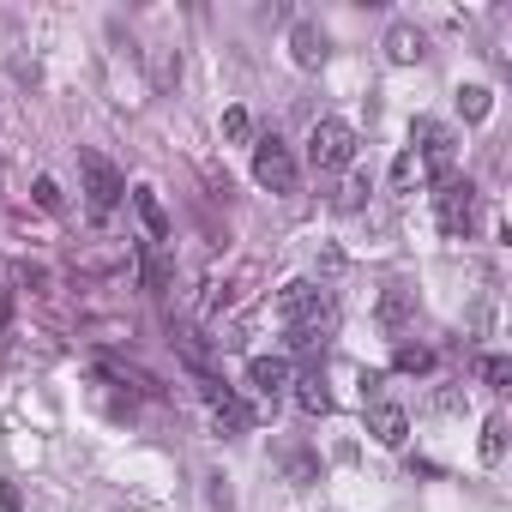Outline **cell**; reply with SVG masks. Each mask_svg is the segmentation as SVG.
Returning <instances> with one entry per match:
<instances>
[{
    "label": "cell",
    "mask_w": 512,
    "mask_h": 512,
    "mask_svg": "<svg viewBox=\"0 0 512 512\" xmlns=\"http://www.w3.org/2000/svg\"><path fill=\"white\" fill-rule=\"evenodd\" d=\"M290 55H296V67H302V73H320V67H326V55H332V43H326V31H320V25H308V19H302V25L290 31Z\"/></svg>",
    "instance_id": "obj_9"
},
{
    "label": "cell",
    "mask_w": 512,
    "mask_h": 512,
    "mask_svg": "<svg viewBox=\"0 0 512 512\" xmlns=\"http://www.w3.org/2000/svg\"><path fill=\"white\" fill-rule=\"evenodd\" d=\"M476 374H482V386L506 392V380H512V362H506V356H482V362H476Z\"/></svg>",
    "instance_id": "obj_19"
},
{
    "label": "cell",
    "mask_w": 512,
    "mask_h": 512,
    "mask_svg": "<svg viewBox=\"0 0 512 512\" xmlns=\"http://www.w3.org/2000/svg\"><path fill=\"white\" fill-rule=\"evenodd\" d=\"M247 386L260 392V398H278V392H290V386H296V368H290V356H253V362H247Z\"/></svg>",
    "instance_id": "obj_8"
},
{
    "label": "cell",
    "mask_w": 512,
    "mask_h": 512,
    "mask_svg": "<svg viewBox=\"0 0 512 512\" xmlns=\"http://www.w3.org/2000/svg\"><path fill=\"white\" fill-rule=\"evenodd\" d=\"M253 181H260L266 193H296L302 187V163H296V151L278 133L253 145Z\"/></svg>",
    "instance_id": "obj_3"
},
{
    "label": "cell",
    "mask_w": 512,
    "mask_h": 512,
    "mask_svg": "<svg viewBox=\"0 0 512 512\" xmlns=\"http://www.w3.org/2000/svg\"><path fill=\"white\" fill-rule=\"evenodd\" d=\"M205 404H211V422H217V434H223V440H235V434H247V428H253V404H247V398H235L229 386L205 392Z\"/></svg>",
    "instance_id": "obj_7"
},
{
    "label": "cell",
    "mask_w": 512,
    "mask_h": 512,
    "mask_svg": "<svg viewBox=\"0 0 512 512\" xmlns=\"http://www.w3.org/2000/svg\"><path fill=\"white\" fill-rule=\"evenodd\" d=\"M79 169H85V205H91V217H109L121 205V193H127V175L109 157H97V151H85Z\"/></svg>",
    "instance_id": "obj_5"
},
{
    "label": "cell",
    "mask_w": 512,
    "mask_h": 512,
    "mask_svg": "<svg viewBox=\"0 0 512 512\" xmlns=\"http://www.w3.org/2000/svg\"><path fill=\"white\" fill-rule=\"evenodd\" d=\"M133 211H139V223L151 229V241H163V235H169V211H163V199H157L151 187H133Z\"/></svg>",
    "instance_id": "obj_13"
},
{
    "label": "cell",
    "mask_w": 512,
    "mask_h": 512,
    "mask_svg": "<svg viewBox=\"0 0 512 512\" xmlns=\"http://www.w3.org/2000/svg\"><path fill=\"white\" fill-rule=\"evenodd\" d=\"M368 193H374V187H368L362 175H356V181H344V193H338V211H362V199H368Z\"/></svg>",
    "instance_id": "obj_21"
},
{
    "label": "cell",
    "mask_w": 512,
    "mask_h": 512,
    "mask_svg": "<svg viewBox=\"0 0 512 512\" xmlns=\"http://www.w3.org/2000/svg\"><path fill=\"white\" fill-rule=\"evenodd\" d=\"M296 404H302L308 416H332V392H326V380H320V374H302V380H296Z\"/></svg>",
    "instance_id": "obj_14"
},
{
    "label": "cell",
    "mask_w": 512,
    "mask_h": 512,
    "mask_svg": "<svg viewBox=\"0 0 512 512\" xmlns=\"http://www.w3.org/2000/svg\"><path fill=\"white\" fill-rule=\"evenodd\" d=\"M488 109H494V91L488 85H458V115L464 121H488Z\"/></svg>",
    "instance_id": "obj_15"
},
{
    "label": "cell",
    "mask_w": 512,
    "mask_h": 512,
    "mask_svg": "<svg viewBox=\"0 0 512 512\" xmlns=\"http://www.w3.org/2000/svg\"><path fill=\"white\" fill-rule=\"evenodd\" d=\"M392 368H398V374H428V368H434V350H422V344H398Z\"/></svg>",
    "instance_id": "obj_17"
},
{
    "label": "cell",
    "mask_w": 512,
    "mask_h": 512,
    "mask_svg": "<svg viewBox=\"0 0 512 512\" xmlns=\"http://www.w3.org/2000/svg\"><path fill=\"white\" fill-rule=\"evenodd\" d=\"M482 458H488V464L506 458V416H488V422H482Z\"/></svg>",
    "instance_id": "obj_18"
},
{
    "label": "cell",
    "mask_w": 512,
    "mask_h": 512,
    "mask_svg": "<svg viewBox=\"0 0 512 512\" xmlns=\"http://www.w3.org/2000/svg\"><path fill=\"white\" fill-rule=\"evenodd\" d=\"M434 217H440V229H446L452 241H470L476 223H482V193L452 175V181H440V193H434Z\"/></svg>",
    "instance_id": "obj_1"
},
{
    "label": "cell",
    "mask_w": 512,
    "mask_h": 512,
    "mask_svg": "<svg viewBox=\"0 0 512 512\" xmlns=\"http://www.w3.org/2000/svg\"><path fill=\"white\" fill-rule=\"evenodd\" d=\"M223 139H235V145L253 139V115L247 109H223Z\"/></svg>",
    "instance_id": "obj_20"
},
{
    "label": "cell",
    "mask_w": 512,
    "mask_h": 512,
    "mask_svg": "<svg viewBox=\"0 0 512 512\" xmlns=\"http://www.w3.org/2000/svg\"><path fill=\"white\" fill-rule=\"evenodd\" d=\"M410 151H416V163H422V175L440 187V181H452V163H458V139H452V127H440V121H416L410 127Z\"/></svg>",
    "instance_id": "obj_2"
},
{
    "label": "cell",
    "mask_w": 512,
    "mask_h": 512,
    "mask_svg": "<svg viewBox=\"0 0 512 512\" xmlns=\"http://www.w3.org/2000/svg\"><path fill=\"white\" fill-rule=\"evenodd\" d=\"M368 434H374L380 446H404V440H410L404 404H368Z\"/></svg>",
    "instance_id": "obj_10"
},
{
    "label": "cell",
    "mask_w": 512,
    "mask_h": 512,
    "mask_svg": "<svg viewBox=\"0 0 512 512\" xmlns=\"http://www.w3.org/2000/svg\"><path fill=\"white\" fill-rule=\"evenodd\" d=\"M7 320H13V296L0 290V338H7Z\"/></svg>",
    "instance_id": "obj_24"
},
{
    "label": "cell",
    "mask_w": 512,
    "mask_h": 512,
    "mask_svg": "<svg viewBox=\"0 0 512 512\" xmlns=\"http://www.w3.org/2000/svg\"><path fill=\"white\" fill-rule=\"evenodd\" d=\"M278 320H284V326H308V320H332V296H326L320 284H308V278H296V284H284V290H278Z\"/></svg>",
    "instance_id": "obj_6"
},
{
    "label": "cell",
    "mask_w": 512,
    "mask_h": 512,
    "mask_svg": "<svg viewBox=\"0 0 512 512\" xmlns=\"http://www.w3.org/2000/svg\"><path fill=\"white\" fill-rule=\"evenodd\" d=\"M380 326L386 332H404L410 320H416V290H404V284H386V296H380Z\"/></svg>",
    "instance_id": "obj_12"
},
{
    "label": "cell",
    "mask_w": 512,
    "mask_h": 512,
    "mask_svg": "<svg viewBox=\"0 0 512 512\" xmlns=\"http://www.w3.org/2000/svg\"><path fill=\"white\" fill-rule=\"evenodd\" d=\"M290 470H296L302 482H314V458H308V452H296V458H290Z\"/></svg>",
    "instance_id": "obj_23"
},
{
    "label": "cell",
    "mask_w": 512,
    "mask_h": 512,
    "mask_svg": "<svg viewBox=\"0 0 512 512\" xmlns=\"http://www.w3.org/2000/svg\"><path fill=\"white\" fill-rule=\"evenodd\" d=\"M422 181H428V175H422L416 151L404 145V151H398V163H392V187H398V193H410V187H422Z\"/></svg>",
    "instance_id": "obj_16"
},
{
    "label": "cell",
    "mask_w": 512,
    "mask_h": 512,
    "mask_svg": "<svg viewBox=\"0 0 512 512\" xmlns=\"http://www.w3.org/2000/svg\"><path fill=\"white\" fill-rule=\"evenodd\" d=\"M380 49H386V61H392V67H416V61L428 55V37H422L416 25H392Z\"/></svg>",
    "instance_id": "obj_11"
},
{
    "label": "cell",
    "mask_w": 512,
    "mask_h": 512,
    "mask_svg": "<svg viewBox=\"0 0 512 512\" xmlns=\"http://www.w3.org/2000/svg\"><path fill=\"white\" fill-rule=\"evenodd\" d=\"M356 151H362V139H356L350 121H332V115L314 121V133H308V163L314 169H350Z\"/></svg>",
    "instance_id": "obj_4"
},
{
    "label": "cell",
    "mask_w": 512,
    "mask_h": 512,
    "mask_svg": "<svg viewBox=\"0 0 512 512\" xmlns=\"http://www.w3.org/2000/svg\"><path fill=\"white\" fill-rule=\"evenodd\" d=\"M37 205H43V211H61V187H55V175L37 181Z\"/></svg>",
    "instance_id": "obj_22"
}]
</instances>
